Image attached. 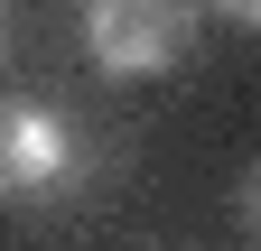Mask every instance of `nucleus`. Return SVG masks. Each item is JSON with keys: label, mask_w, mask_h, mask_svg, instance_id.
Listing matches in <instances>:
<instances>
[{"label": "nucleus", "mask_w": 261, "mask_h": 251, "mask_svg": "<svg viewBox=\"0 0 261 251\" xmlns=\"http://www.w3.org/2000/svg\"><path fill=\"white\" fill-rule=\"evenodd\" d=\"M103 186V140H84L56 103L0 93V205H84Z\"/></svg>", "instance_id": "nucleus-1"}, {"label": "nucleus", "mask_w": 261, "mask_h": 251, "mask_svg": "<svg viewBox=\"0 0 261 251\" xmlns=\"http://www.w3.org/2000/svg\"><path fill=\"white\" fill-rule=\"evenodd\" d=\"M196 28H205L196 0H84V56L112 84H140V75L187 66Z\"/></svg>", "instance_id": "nucleus-2"}, {"label": "nucleus", "mask_w": 261, "mask_h": 251, "mask_svg": "<svg viewBox=\"0 0 261 251\" xmlns=\"http://www.w3.org/2000/svg\"><path fill=\"white\" fill-rule=\"evenodd\" d=\"M243 233H252V242H261V168H252V177H243Z\"/></svg>", "instance_id": "nucleus-3"}, {"label": "nucleus", "mask_w": 261, "mask_h": 251, "mask_svg": "<svg viewBox=\"0 0 261 251\" xmlns=\"http://www.w3.org/2000/svg\"><path fill=\"white\" fill-rule=\"evenodd\" d=\"M215 10L233 19V28H261V0H215Z\"/></svg>", "instance_id": "nucleus-4"}, {"label": "nucleus", "mask_w": 261, "mask_h": 251, "mask_svg": "<svg viewBox=\"0 0 261 251\" xmlns=\"http://www.w3.org/2000/svg\"><path fill=\"white\" fill-rule=\"evenodd\" d=\"M0 47H10V0H0Z\"/></svg>", "instance_id": "nucleus-5"}]
</instances>
